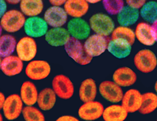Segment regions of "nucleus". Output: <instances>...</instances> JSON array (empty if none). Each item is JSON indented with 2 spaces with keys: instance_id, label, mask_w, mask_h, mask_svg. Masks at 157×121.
Here are the masks:
<instances>
[{
  "instance_id": "nucleus-1",
  "label": "nucleus",
  "mask_w": 157,
  "mask_h": 121,
  "mask_svg": "<svg viewBox=\"0 0 157 121\" xmlns=\"http://www.w3.org/2000/svg\"><path fill=\"white\" fill-rule=\"evenodd\" d=\"M64 46L68 56L78 64L85 66L91 63L93 58L85 52L84 45L80 40L71 37Z\"/></svg>"
},
{
  "instance_id": "nucleus-2",
  "label": "nucleus",
  "mask_w": 157,
  "mask_h": 121,
  "mask_svg": "<svg viewBox=\"0 0 157 121\" xmlns=\"http://www.w3.org/2000/svg\"><path fill=\"white\" fill-rule=\"evenodd\" d=\"M134 64L140 72L148 74L153 72L157 66V58L155 54L149 49L138 51L134 57Z\"/></svg>"
},
{
  "instance_id": "nucleus-3",
  "label": "nucleus",
  "mask_w": 157,
  "mask_h": 121,
  "mask_svg": "<svg viewBox=\"0 0 157 121\" xmlns=\"http://www.w3.org/2000/svg\"><path fill=\"white\" fill-rule=\"evenodd\" d=\"M90 26L95 34L105 37L112 34L115 29V24L111 17L101 13L94 14L91 17Z\"/></svg>"
},
{
  "instance_id": "nucleus-4",
  "label": "nucleus",
  "mask_w": 157,
  "mask_h": 121,
  "mask_svg": "<svg viewBox=\"0 0 157 121\" xmlns=\"http://www.w3.org/2000/svg\"><path fill=\"white\" fill-rule=\"evenodd\" d=\"M26 18L25 16L18 10L12 9L6 12L1 18L0 24L7 32L14 33L24 27Z\"/></svg>"
},
{
  "instance_id": "nucleus-5",
  "label": "nucleus",
  "mask_w": 157,
  "mask_h": 121,
  "mask_svg": "<svg viewBox=\"0 0 157 121\" xmlns=\"http://www.w3.org/2000/svg\"><path fill=\"white\" fill-rule=\"evenodd\" d=\"M52 90L56 95L63 100L70 99L74 94V85L72 81L63 74H59L53 78L52 81Z\"/></svg>"
},
{
  "instance_id": "nucleus-6",
  "label": "nucleus",
  "mask_w": 157,
  "mask_h": 121,
  "mask_svg": "<svg viewBox=\"0 0 157 121\" xmlns=\"http://www.w3.org/2000/svg\"><path fill=\"white\" fill-rule=\"evenodd\" d=\"M109 40L107 37L94 34L89 36L84 43L85 52L92 58L101 56L108 49Z\"/></svg>"
},
{
  "instance_id": "nucleus-7",
  "label": "nucleus",
  "mask_w": 157,
  "mask_h": 121,
  "mask_svg": "<svg viewBox=\"0 0 157 121\" xmlns=\"http://www.w3.org/2000/svg\"><path fill=\"white\" fill-rule=\"evenodd\" d=\"M51 72L49 64L42 60H32L27 65L25 73L31 80H41L47 78Z\"/></svg>"
},
{
  "instance_id": "nucleus-8",
  "label": "nucleus",
  "mask_w": 157,
  "mask_h": 121,
  "mask_svg": "<svg viewBox=\"0 0 157 121\" xmlns=\"http://www.w3.org/2000/svg\"><path fill=\"white\" fill-rule=\"evenodd\" d=\"M16 52L19 58L24 62L32 61L37 54V45L31 37L21 38L16 45Z\"/></svg>"
},
{
  "instance_id": "nucleus-9",
  "label": "nucleus",
  "mask_w": 157,
  "mask_h": 121,
  "mask_svg": "<svg viewBox=\"0 0 157 121\" xmlns=\"http://www.w3.org/2000/svg\"><path fill=\"white\" fill-rule=\"evenodd\" d=\"M24 29L28 36L33 38H40L45 35L48 31V24L42 17H30L26 20Z\"/></svg>"
},
{
  "instance_id": "nucleus-10",
  "label": "nucleus",
  "mask_w": 157,
  "mask_h": 121,
  "mask_svg": "<svg viewBox=\"0 0 157 121\" xmlns=\"http://www.w3.org/2000/svg\"><path fill=\"white\" fill-rule=\"evenodd\" d=\"M99 93L101 97L110 102L117 103L122 101L124 93L122 88L113 81H103L99 84Z\"/></svg>"
},
{
  "instance_id": "nucleus-11",
  "label": "nucleus",
  "mask_w": 157,
  "mask_h": 121,
  "mask_svg": "<svg viewBox=\"0 0 157 121\" xmlns=\"http://www.w3.org/2000/svg\"><path fill=\"white\" fill-rule=\"evenodd\" d=\"M3 111L6 118L9 120H13L18 118L23 110V102L19 95L12 94L5 100Z\"/></svg>"
},
{
  "instance_id": "nucleus-12",
  "label": "nucleus",
  "mask_w": 157,
  "mask_h": 121,
  "mask_svg": "<svg viewBox=\"0 0 157 121\" xmlns=\"http://www.w3.org/2000/svg\"><path fill=\"white\" fill-rule=\"evenodd\" d=\"M67 30L71 37L81 40L90 36L91 28L90 24L82 18H73L68 22Z\"/></svg>"
},
{
  "instance_id": "nucleus-13",
  "label": "nucleus",
  "mask_w": 157,
  "mask_h": 121,
  "mask_svg": "<svg viewBox=\"0 0 157 121\" xmlns=\"http://www.w3.org/2000/svg\"><path fill=\"white\" fill-rule=\"evenodd\" d=\"M104 107L101 103L97 101L85 102L80 106L78 115L81 119L86 121H93L100 118L102 116Z\"/></svg>"
},
{
  "instance_id": "nucleus-14",
  "label": "nucleus",
  "mask_w": 157,
  "mask_h": 121,
  "mask_svg": "<svg viewBox=\"0 0 157 121\" xmlns=\"http://www.w3.org/2000/svg\"><path fill=\"white\" fill-rule=\"evenodd\" d=\"M68 15L60 6H52L44 13V20L48 26L52 28H60L67 22Z\"/></svg>"
},
{
  "instance_id": "nucleus-15",
  "label": "nucleus",
  "mask_w": 157,
  "mask_h": 121,
  "mask_svg": "<svg viewBox=\"0 0 157 121\" xmlns=\"http://www.w3.org/2000/svg\"><path fill=\"white\" fill-rule=\"evenodd\" d=\"M113 81L120 87L132 86L137 80V75L133 70L126 66L117 68L113 74Z\"/></svg>"
},
{
  "instance_id": "nucleus-16",
  "label": "nucleus",
  "mask_w": 157,
  "mask_h": 121,
  "mask_svg": "<svg viewBox=\"0 0 157 121\" xmlns=\"http://www.w3.org/2000/svg\"><path fill=\"white\" fill-rule=\"evenodd\" d=\"M44 36L46 42L53 47L64 46L71 38L68 30L62 27L52 28L48 30Z\"/></svg>"
},
{
  "instance_id": "nucleus-17",
  "label": "nucleus",
  "mask_w": 157,
  "mask_h": 121,
  "mask_svg": "<svg viewBox=\"0 0 157 121\" xmlns=\"http://www.w3.org/2000/svg\"><path fill=\"white\" fill-rule=\"evenodd\" d=\"M132 45L130 42L123 39H112L108 42V50L117 58H126L132 52Z\"/></svg>"
},
{
  "instance_id": "nucleus-18",
  "label": "nucleus",
  "mask_w": 157,
  "mask_h": 121,
  "mask_svg": "<svg viewBox=\"0 0 157 121\" xmlns=\"http://www.w3.org/2000/svg\"><path fill=\"white\" fill-rule=\"evenodd\" d=\"M142 94L138 90L130 89L123 96L122 106L128 112L133 113L138 111L142 105Z\"/></svg>"
},
{
  "instance_id": "nucleus-19",
  "label": "nucleus",
  "mask_w": 157,
  "mask_h": 121,
  "mask_svg": "<svg viewBox=\"0 0 157 121\" xmlns=\"http://www.w3.org/2000/svg\"><path fill=\"white\" fill-rule=\"evenodd\" d=\"M24 64L23 61L18 56H10L3 58L2 61L1 70L5 75L12 77L22 72Z\"/></svg>"
},
{
  "instance_id": "nucleus-20",
  "label": "nucleus",
  "mask_w": 157,
  "mask_h": 121,
  "mask_svg": "<svg viewBox=\"0 0 157 121\" xmlns=\"http://www.w3.org/2000/svg\"><path fill=\"white\" fill-rule=\"evenodd\" d=\"M67 15L74 18H81L89 10V3L85 0H67L64 4Z\"/></svg>"
},
{
  "instance_id": "nucleus-21",
  "label": "nucleus",
  "mask_w": 157,
  "mask_h": 121,
  "mask_svg": "<svg viewBox=\"0 0 157 121\" xmlns=\"http://www.w3.org/2000/svg\"><path fill=\"white\" fill-rule=\"evenodd\" d=\"M135 35L140 43L146 46H152L156 42L152 26L146 22H140L137 25Z\"/></svg>"
},
{
  "instance_id": "nucleus-22",
  "label": "nucleus",
  "mask_w": 157,
  "mask_h": 121,
  "mask_svg": "<svg viewBox=\"0 0 157 121\" xmlns=\"http://www.w3.org/2000/svg\"><path fill=\"white\" fill-rule=\"evenodd\" d=\"M80 100L85 102L94 101L97 96V85L92 78H87L82 82L78 91Z\"/></svg>"
},
{
  "instance_id": "nucleus-23",
  "label": "nucleus",
  "mask_w": 157,
  "mask_h": 121,
  "mask_svg": "<svg viewBox=\"0 0 157 121\" xmlns=\"http://www.w3.org/2000/svg\"><path fill=\"white\" fill-rule=\"evenodd\" d=\"M38 92L35 85L30 81H26L20 88V97L27 106H33L37 102Z\"/></svg>"
},
{
  "instance_id": "nucleus-24",
  "label": "nucleus",
  "mask_w": 157,
  "mask_h": 121,
  "mask_svg": "<svg viewBox=\"0 0 157 121\" xmlns=\"http://www.w3.org/2000/svg\"><path fill=\"white\" fill-rule=\"evenodd\" d=\"M117 16V22L121 26L128 27L134 25L138 20L140 12L138 9L126 6L124 7Z\"/></svg>"
},
{
  "instance_id": "nucleus-25",
  "label": "nucleus",
  "mask_w": 157,
  "mask_h": 121,
  "mask_svg": "<svg viewBox=\"0 0 157 121\" xmlns=\"http://www.w3.org/2000/svg\"><path fill=\"white\" fill-rule=\"evenodd\" d=\"M56 95L52 88H46L40 92L37 103L40 108L44 111L51 110L55 105Z\"/></svg>"
},
{
  "instance_id": "nucleus-26",
  "label": "nucleus",
  "mask_w": 157,
  "mask_h": 121,
  "mask_svg": "<svg viewBox=\"0 0 157 121\" xmlns=\"http://www.w3.org/2000/svg\"><path fill=\"white\" fill-rule=\"evenodd\" d=\"M21 12L28 17L38 16L44 9L42 0H22L20 3Z\"/></svg>"
},
{
  "instance_id": "nucleus-27",
  "label": "nucleus",
  "mask_w": 157,
  "mask_h": 121,
  "mask_svg": "<svg viewBox=\"0 0 157 121\" xmlns=\"http://www.w3.org/2000/svg\"><path fill=\"white\" fill-rule=\"evenodd\" d=\"M128 114L122 106L113 105L104 108L102 116L105 121H124Z\"/></svg>"
},
{
  "instance_id": "nucleus-28",
  "label": "nucleus",
  "mask_w": 157,
  "mask_h": 121,
  "mask_svg": "<svg viewBox=\"0 0 157 121\" xmlns=\"http://www.w3.org/2000/svg\"><path fill=\"white\" fill-rule=\"evenodd\" d=\"M16 38L12 35H3L0 37V57L6 58L11 56L16 48Z\"/></svg>"
},
{
  "instance_id": "nucleus-29",
  "label": "nucleus",
  "mask_w": 157,
  "mask_h": 121,
  "mask_svg": "<svg viewBox=\"0 0 157 121\" xmlns=\"http://www.w3.org/2000/svg\"><path fill=\"white\" fill-rule=\"evenodd\" d=\"M157 108V95L153 92H146L142 94V105L138 111L142 115H148Z\"/></svg>"
},
{
  "instance_id": "nucleus-30",
  "label": "nucleus",
  "mask_w": 157,
  "mask_h": 121,
  "mask_svg": "<svg viewBox=\"0 0 157 121\" xmlns=\"http://www.w3.org/2000/svg\"><path fill=\"white\" fill-rule=\"evenodd\" d=\"M140 15L146 22L153 23L157 20V2L151 1L146 2L140 8Z\"/></svg>"
},
{
  "instance_id": "nucleus-31",
  "label": "nucleus",
  "mask_w": 157,
  "mask_h": 121,
  "mask_svg": "<svg viewBox=\"0 0 157 121\" xmlns=\"http://www.w3.org/2000/svg\"><path fill=\"white\" fill-rule=\"evenodd\" d=\"M116 38L127 40L133 45L136 40L135 32L130 28L121 26L115 28L112 33V39Z\"/></svg>"
},
{
  "instance_id": "nucleus-32",
  "label": "nucleus",
  "mask_w": 157,
  "mask_h": 121,
  "mask_svg": "<svg viewBox=\"0 0 157 121\" xmlns=\"http://www.w3.org/2000/svg\"><path fill=\"white\" fill-rule=\"evenodd\" d=\"M22 115L26 121H45L43 114L33 106H27L22 110Z\"/></svg>"
},
{
  "instance_id": "nucleus-33",
  "label": "nucleus",
  "mask_w": 157,
  "mask_h": 121,
  "mask_svg": "<svg viewBox=\"0 0 157 121\" xmlns=\"http://www.w3.org/2000/svg\"><path fill=\"white\" fill-rule=\"evenodd\" d=\"M105 11L109 15H117L124 7V0H102Z\"/></svg>"
},
{
  "instance_id": "nucleus-34",
  "label": "nucleus",
  "mask_w": 157,
  "mask_h": 121,
  "mask_svg": "<svg viewBox=\"0 0 157 121\" xmlns=\"http://www.w3.org/2000/svg\"><path fill=\"white\" fill-rule=\"evenodd\" d=\"M128 6L139 9L146 3V0H126Z\"/></svg>"
},
{
  "instance_id": "nucleus-35",
  "label": "nucleus",
  "mask_w": 157,
  "mask_h": 121,
  "mask_svg": "<svg viewBox=\"0 0 157 121\" xmlns=\"http://www.w3.org/2000/svg\"><path fill=\"white\" fill-rule=\"evenodd\" d=\"M7 4L5 0H0V19L7 12Z\"/></svg>"
},
{
  "instance_id": "nucleus-36",
  "label": "nucleus",
  "mask_w": 157,
  "mask_h": 121,
  "mask_svg": "<svg viewBox=\"0 0 157 121\" xmlns=\"http://www.w3.org/2000/svg\"><path fill=\"white\" fill-rule=\"evenodd\" d=\"M56 121H79V120L74 116L65 115V116H62L59 117V118Z\"/></svg>"
},
{
  "instance_id": "nucleus-37",
  "label": "nucleus",
  "mask_w": 157,
  "mask_h": 121,
  "mask_svg": "<svg viewBox=\"0 0 157 121\" xmlns=\"http://www.w3.org/2000/svg\"><path fill=\"white\" fill-rule=\"evenodd\" d=\"M67 1V0H49V2L53 6H60L65 4Z\"/></svg>"
},
{
  "instance_id": "nucleus-38",
  "label": "nucleus",
  "mask_w": 157,
  "mask_h": 121,
  "mask_svg": "<svg viewBox=\"0 0 157 121\" xmlns=\"http://www.w3.org/2000/svg\"><path fill=\"white\" fill-rule=\"evenodd\" d=\"M152 28L153 34H154V35H155V40L156 42H157V20H156L155 22L152 23Z\"/></svg>"
},
{
  "instance_id": "nucleus-39",
  "label": "nucleus",
  "mask_w": 157,
  "mask_h": 121,
  "mask_svg": "<svg viewBox=\"0 0 157 121\" xmlns=\"http://www.w3.org/2000/svg\"><path fill=\"white\" fill-rule=\"evenodd\" d=\"M5 100H6L5 96L3 95L2 92H0V110L3 108V104H4Z\"/></svg>"
},
{
  "instance_id": "nucleus-40",
  "label": "nucleus",
  "mask_w": 157,
  "mask_h": 121,
  "mask_svg": "<svg viewBox=\"0 0 157 121\" xmlns=\"http://www.w3.org/2000/svg\"><path fill=\"white\" fill-rule=\"evenodd\" d=\"M6 1L8 3H10V4L16 5V4H17V3H20L22 0H6Z\"/></svg>"
},
{
  "instance_id": "nucleus-41",
  "label": "nucleus",
  "mask_w": 157,
  "mask_h": 121,
  "mask_svg": "<svg viewBox=\"0 0 157 121\" xmlns=\"http://www.w3.org/2000/svg\"><path fill=\"white\" fill-rule=\"evenodd\" d=\"M88 3H91V4H95V3H98L100 2L102 0H85Z\"/></svg>"
},
{
  "instance_id": "nucleus-42",
  "label": "nucleus",
  "mask_w": 157,
  "mask_h": 121,
  "mask_svg": "<svg viewBox=\"0 0 157 121\" xmlns=\"http://www.w3.org/2000/svg\"><path fill=\"white\" fill-rule=\"evenodd\" d=\"M2 30H3V28L1 26V24H0V37L2 36Z\"/></svg>"
},
{
  "instance_id": "nucleus-43",
  "label": "nucleus",
  "mask_w": 157,
  "mask_h": 121,
  "mask_svg": "<svg viewBox=\"0 0 157 121\" xmlns=\"http://www.w3.org/2000/svg\"><path fill=\"white\" fill-rule=\"evenodd\" d=\"M155 90L156 92L157 93V80L156 81V83L155 84Z\"/></svg>"
},
{
  "instance_id": "nucleus-44",
  "label": "nucleus",
  "mask_w": 157,
  "mask_h": 121,
  "mask_svg": "<svg viewBox=\"0 0 157 121\" xmlns=\"http://www.w3.org/2000/svg\"><path fill=\"white\" fill-rule=\"evenodd\" d=\"M0 121H3V117L1 115V113H0Z\"/></svg>"
},
{
  "instance_id": "nucleus-45",
  "label": "nucleus",
  "mask_w": 157,
  "mask_h": 121,
  "mask_svg": "<svg viewBox=\"0 0 157 121\" xmlns=\"http://www.w3.org/2000/svg\"><path fill=\"white\" fill-rule=\"evenodd\" d=\"M2 60L1 59V57H0V68H1V64H2Z\"/></svg>"
},
{
  "instance_id": "nucleus-46",
  "label": "nucleus",
  "mask_w": 157,
  "mask_h": 121,
  "mask_svg": "<svg viewBox=\"0 0 157 121\" xmlns=\"http://www.w3.org/2000/svg\"><path fill=\"white\" fill-rule=\"evenodd\" d=\"M156 121H157V119H156Z\"/></svg>"
}]
</instances>
